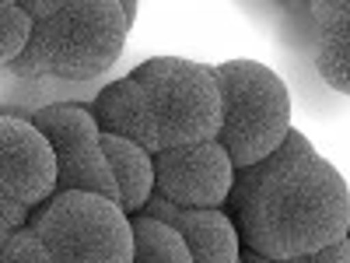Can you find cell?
<instances>
[{"label": "cell", "mask_w": 350, "mask_h": 263, "mask_svg": "<svg viewBox=\"0 0 350 263\" xmlns=\"http://www.w3.org/2000/svg\"><path fill=\"white\" fill-rule=\"evenodd\" d=\"M231 214L245 249L270 260H295L347 242L350 190L329 158L301 130L252 168H242L231 193Z\"/></svg>", "instance_id": "obj_1"}, {"label": "cell", "mask_w": 350, "mask_h": 263, "mask_svg": "<svg viewBox=\"0 0 350 263\" xmlns=\"http://www.w3.org/2000/svg\"><path fill=\"white\" fill-rule=\"evenodd\" d=\"M308 21L315 32H329L350 42V0H336V4H312Z\"/></svg>", "instance_id": "obj_15"}, {"label": "cell", "mask_w": 350, "mask_h": 263, "mask_svg": "<svg viewBox=\"0 0 350 263\" xmlns=\"http://www.w3.org/2000/svg\"><path fill=\"white\" fill-rule=\"evenodd\" d=\"M36 236L56 263H133V218L98 193H56L32 214Z\"/></svg>", "instance_id": "obj_5"}, {"label": "cell", "mask_w": 350, "mask_h": 263, "mask_svg": "<svg viewBox=\"0 0 350 263\" xmlns=\"http://www.w3.org/2000/svg\"><path fill=\"white\" fill-rule=\"evenodd\" d=\"M0 60H4V67H14L25 49L32 46L36 39V18L25 11V4H0Z\"/></svg>", "instance_id": "obj_13"}, {"label": "cell", "mask_w": 350, "mask_h": 263, "mask_svg": "<svg viewBox=\"0 0 350 263\" xmlns=\"http://www.w3.org/2000/svg\"><path fill=\"white\" fill-rule=\"evenodd\" d=\"M32 123L49 137L60 162V193H98L120 203V186L102 144V123L84 105H46L32 112Z\"/></svg>", "instance_id": "obj_6"}, {"label": "cell", "mask_w": 350, "mask_h": 263, "mask_svg": "<svg viewBox=\"0 0 350 263\" xmlns=\"http://www.w3.org/2000/svg\"><path fill=\"white\" fill-rule=\"evenodd\" d=\"M102 144H105V155H109V165L116 175V186H120V208L130 218L144 214L158 190L154 155L148 148H140L137 140L120 137V134H102Z\"/></svg>", "instance_id": "obj_10"}, {"label": "cell", "mask_w": 350, "mask_h": 263, "mask_svg": "<svg viewBox=\"0 0 350 263\" xmlns=\"http://www.w3.org/2000/svg\"><path fill=\"white\" fill-rule=\"evenodd\" d=\"M347 242H350V231H347Z\"/></svg>", "instance_id": "obj_19"}, {"label": "cell", "mask_w": 350, "mask_h": 263, "mask_svg": "<svg viewBox=\"0 0 350 263\" xmlns=\"http://www.w3.org/2000/svg\"><path fill=\"white\" fill-rule=\"evenodd\" d=\"M242 263H350V242H336L323 253H312V256H295V260H270V256H259L252 249L242 253Z\"/></svg>", "instance_id": "obj_16"}, {"label": "cell", "mask_w": 350, "mask_h": 263, "mask_svg": "<svg viewBox=\"0 0 350 263\" xmlns=\"http://www.w3.org/2000/svg\"><path fill=\"white\" fill-rule=\"evenodd\" d=\"M92 112L105 134L130 137L151 155H161L217 140L224 127V95L214 67L183 56H154L109 84Z\"/></svg>", "instance_id": "obj_2"}, {"label": "cell", "mask_w": 350, "mask_h": 263, "mask_svg": "<svg viewBox=\"0 0 350 263\" xmlns=\"http://www.w3.org/2000/svg\"><path fill=\"white\" fill-rule=\"evenodd\" d=\"M224 95V144L235 168H252L291 137V92L280 74L259 60H228L214 67Z\"/></svg>", "instance_id": "obj_4"}, {"label": "cell", "mask_w": 350, "mask_h": 263, "mask_svg": "<svg viewBox=\"0 0 350 263\" xmlns=\"http://www.w3.org/2000/svg\"><path fill=\"white\" fill-rule=\"evenodd\" d=\"M312 64L333 92L350 95V42L329 32H312Z\"/></svg>", "instance_id": "obj_12"}, {"label": "cell", "mask_w": 350, "mask_h": 263, "mask_svg": "<svg viewBox=\"0 0 350 263\" xmlns=\"http://www.w3.org/2000/svg\"><path fill=\"white\" fill-rule=\"evenodd\" d=\"M133 239H137L133 263H196L179 231L151 214L133 218Z\"/></svg>", "instance_id": "obj_11"}, {"label": "cell", "mask_w": 350, "mask_h": 263, "mask_svg": "<svg viewBox=\"0 0 350 263\" xmlns=\"http://www.w3.org/2000/svg\"><path fill=\"white\" fill-rule=\"evenodd\" d=\"M0 263H56L49 246L36 236L32 228L14 231L11 239H4V249H0Z\"/></svg>", "instance_id": "obj_14"}, {"label": "cell", "mask_w": 350, "mask_h": 263, "mask_svg": "<svg viewBox=\"0 0 350 263\" xmlns=\"http://www.w3.org/2000/svg\"><path fill=\"white\" fill-rule=\"evenodd\" d=\"M123 14H126V25L137 21V4H133V0H123Z\"/></svg>", "instance_id": "obj_18"}, {"label": "cell", "mask_w": 350, "mask_h": 263, "mask_svg": "<svg viewBox=\"0 0 350 263\" xmlns=\"http://www.w3.org/2000/svg\"><path fill=\"white\" fill-rule=\"evenodd\" d=\"M123 0H60L46 21H36V39L14 64L25 81H98L126 46Z\"/></svg>", "instance_id": "obj_3"}, {"label": "cell", "mask_w": 350, "mask_h": 263, "mask_svg": "<svg viewBox=\"0 0 350 263\" xmlns=\"http://www.w3.org/2000/svg\"><path fill=\"white\" fill-rule=\"evenodd\" d=\"M32 214H36V211L25 208L21 200L0 193V231H4V239H11L14 231H21V228L32 225Z\"/></svg>", "instance_id": "obj_17"}, {"label": "cell", "mask_w": 350, "mask_h": 263, "mask_svg": "<svg viewBox=\"0 0 350 263\" xmlns=\"http://www.w3.org/2000/svg\"><path fill=\"white\" fill-rule=\"evenodd\" d=\"M0 175H4V193L32 211L46 208L60 193V162L53 144L25 116L8 112L0 120Z\"/></svg>", "instance_id": "obj_8"}, {"label": "cell", "mask_w": 350, "mask_h": 263, "mask_svg": "<svg viewBox=\"0 0 350 263\" xmlns=\"http://www.w3.org/2000/svg\"><path fill=\"white\" fill-rule=\"evenodd\" d=\"M144 214L168 221L186 239L196 263H242V231L235 218L217 208L193 211V208H175V203L154 197Z\"/></svg>", "instance_id": "obj_9"}, {"label": "cell", "mask_w": 350, "mask_h": 263, "mask_svg": "<svg viewBox=\"0 0 350 263\" xmlns=\"http://www.w3.org/2000/svg\"><path fill=\"white\" fill-rule=\"evenodd\" d=\"M154 172H158V190L154 197L175 203V208H224L235 193L239 168L231 162L228 148L217 140L189 144V148H175L154 155Z\"/></svg>", "instance_id": "obj_7"}]
</instances>
